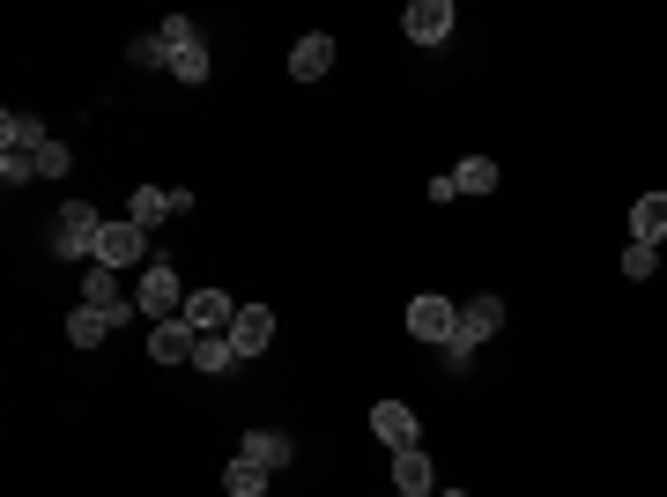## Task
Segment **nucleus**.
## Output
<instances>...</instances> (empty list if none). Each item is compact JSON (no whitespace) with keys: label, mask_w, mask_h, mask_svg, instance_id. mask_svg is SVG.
<instances>
[{"label":"nucleus","mask_w":667,"mask_h":497,"mask_svg":"<svg viewBox=\"0 0 667 497\" xmlns=\"http://www.w3.org/2000/svg\"><path fill=\"white\" fill-rule=\"evenodd\" d=\"M452 327H460V304H445L438 290L408 304V334H416V342H452Z\"/></svg>","instance_id":"3"},{"label":"nucleus","mask_w":667,"mask_h":497,"mask_svg":"<svg viewBox=\"0 0 667 497\" xmlns=\"http://www.w3.org/2000/svg\"><path fill=\"white\" fill-rule=\"evenodd\" d=\"M653 268H660V246H638V238H630V252H623V275H630V282H645Z\"/></svg>","instance_id":"24"},{"label":"nucleus","mask_w":667,"mask_h":497,"mask_svg":"<svg viewBox=\"0 0 667 497\" xmlns=\"http://www.w3.org/2000/svg\"><path fill=\"white\" fill-rule=\"evenodd\" d=\"M194 327L186 320H156V334H148V356H156V364H186V356H194Z\"/></svg>","instance_id":"11"},{"label":"nucleus","mask_w":667,"mask_h":497,"mask_svg":"<svg viewBox=\"0 0 667 497\" xmlns=\"http://www.w3.org/2000/svg\"><path fill=\"white\" fill-rule=\"evenodd\" d=\"M194 364H200L208 379H222L230 364H238V349H230V334H200V342H194Z\"/></svg>","instance_id":"19"},{"label":"nucleus","mask_w":667,"mask_h":497,"mask_svg":"<svg viewBox=\"0 0 667 497\" xmlns=\"http://www.w3.org/2000/svg\"><path fill=\"white\" fill-rule=\"evenodd\" d=\"M504 327V298H475V304H460V327H452V342L460 349H482Z\"/></svg>","instance_id":"5"},{"label":"nucleus","mask_w":667,"mask_h":497,"mask_svg":"<svg viewBox=\"0 0 667 497\" xmlns=\"http://www.w3.org/2000/svg\"><path fill=\"white\" fill-rule=\"evenodd\" d=\"M0 178H8V186H23V178H38V156L8 149V156H0Z\"/></svg>","instance_id":"25"},{"label":"nucleus","mask_w":667,"mask_h":497,"mask_svg":"<svg viewBox=\"0 0 667 497\" xmlns=\"http://www.w3.org/2000/svg\"><path fill=\"white\" fill-rule=\"evenodd\" d=\"M164 216H178V200H171V186H134V200H126V224H164Z\"/></svg>","instance_id":"13"},{"label":"nucleus","mask_w":667,"mask_h":497,"mask_svg":"<svg viewBox=\"0 0 667 497\" xmlns=\"http://www.w3.org/2000/svg\"><path fill=\"white\" fill-rule=\"evenodd\" d=\"M630 238H638V246H660L667 238V194H638V208H630Z\"/></svg>","instance_id":"14"},{"label":"nucleus","mask_w":667,"mask_h":497,"mask_svg":"<svg viewBox=\"0 0 667 497\" xmlns=\"http://www.w3.org/2000/svg\"><path fill=\"white\" fill-rule=\"evenodd\" d=\"M290 453H296V446L282 438V431H246V460H260L268 475H274V468H290Z\"/></svg>","instance_id":"16"},{"label":"nucleus","mask_w":667,"mask_h":497,"mask_svg":"<svg viewBox=\"0 0 667 497\" xmlns=\"http://www.w3.org/2000/svg\"><path fill=\"white\" fill-rule=\"evenodd\" d=\"M126 60H134V68H171V45L148 30V38H134V52H126Z\"/></svg>","instance_id":"23"},{"label":"nucleus","mask_w":667,"mask_h":497,"mask_svg":"<svg viewBox=\"0 0 667 497\" xmlns=\"http://www.w3.org/2000/svg\"><path fill=\"white\" fill-rule=\"evenodd\" d=\"M394 490L400 497H430V453H423V446L394 453Z\"/></svg>","instance_id":"15"},{"label":"nucleus","mask_w":667,"mask_h":497,"mask_svg":"<svg viewBox=\"0 0 667 497\" xmlns=\"http://www.w3.org/2000/svg\"><path fill=\"white\" fill-rule=\"evenodd\" d=\"M0 142H8V149H23V156H38V149H45V120L8 112V120H0Z\"/></svg>","instance_id":"17"},{"label":"nucleus","mask_w":667,"mask_h":497,"mask_svg":"<svg viewBox=\"0 0 667 497\" xmlns=\"http://www.w3.org/2000/svg\"><path fill=\"white\" fill-rule=\"evenodd\" d=\"M148 252V238H142V224H104V238H97V268H134V260H142Z\"/></svg>","instance_id":"6"},{"label":"nucleus","mask_w":667,"mask_h":497,"mask_svg":"<svg viewBox=\"0 0 667 497\" xmlns=\"http://www.w3.org/2000/svg\"><path fill=\"white\" fill-rule=\"evenodd\" d=\"M268 342H274V312H268V304H238V320H230V349H238V364H252Z\"/></svg>","instance_id":"4"},{"label":"nucleus","mask_w":667,"mask_h":497,"mask_svg":"<svg viewBox=\"0 0 667 497\" xmlns=\"http://www.w3.org/2000/svg\"><path fill=\"white\" fill-rule=\"evenodd\" d=\"M326 68H334V38H320V30H312V38H296V45H290V75L296 82H320Z\"/></svg>","instance_id":"12"},{"label":"nucleus","mask_w":667,"mask_h":497,"mask_svg":"<svg viewBox=\"0 0 667 497\" xmlns=\"http://www.w3.org/2000/svg\"><path fill=\"white\" fill-rule=\"evenodd\" d=\"M82 304H90V312H104L112 327L134 320V304L119 298V275H112V268H90V282H82Z\"/></svg>","instance_id":"7"},{"label":"nucleus","mask_w":667,"mask_h":497,"mask_svg":"<svg viewBox=\"0 0 667 497\" xmlns=\"http://www.w3.org/2000/svg\"><path fill=\"white\" fill-rule=\"evenodd\" d=\"M222 490H230V497H268V468H260V460H246V453H238V460H230V468H222Z\"/></svg>","instance_id":"18"},{"label":"nucleus","mask_w":667,"mask_h":497,"mask_svg":"<svg viewBox=\"0 0 667 497\" xmlns=\"http://www.w3.org/2000/svg\"><path fill=\"white\" fill-rule=\"evenodd\" d=\"M438 497H468V490H438Z\"/></svg>","instance_id":"28"},{"label":"nucleus","mask_w":667,"mask_h":497,"mask_svg":"<svg viewBox=\"0 0 667 497\" xmlns=\"http://www.w3.org/2000/svg\"><path fill=\"white\" fill-rule=\"evenodd\" d=\"M104 334H112V320H104V312H90V304H82V312L67 320V342H74V349H97Z\"/></svg>","instance_id":"21"},{"label":"nucleus","mask_w":667,"mask_h":497,"mask_svg":"<svg viewBox=\"0 0 667 497\" xmlns=\"http://www.w3.org/2000/svg\"><path fill=\"white\" fill-rule=\"evenodd\" d=\"M452 186H460V194H497V164L490 156H468V164L452 172Z\"/></svg>","instance_id":"20"},{"label":"nucleus","mask_w":667,"mask_h":497,"mask_svg":"<svg viewBox=\"0 0 667 497\" xmlns=\"http://www.w3.org/2000/svg\"><path fill=\"white\" fill-rule=\"evenodd\" d=\"M178 320L194 327V334H222V327L238 320V304L222 298V290H194V298H186V312H178Z\"/></svg>","instance_id":"9"},{"label":"nucleus","mask_w":667,"mask_h":497,"mask_svg":"<svg viewBox=\"0 0 667 497\" xmlns=\"http://www.w3.org/2000/svg\"><path fill=\"white\" fill-rule=\"evenodd\" d=\"M134 304H142L148 320H171V312H186V290H178V268H171V260H148V268H142V290H134Z\"/></svg>","instance_id":"1"},{"label":"nucleus","mask_w":667,"mask_h":497,"mask_svg":"<svg viewBox=\"0 0 667 497\" xmlns=\"http://www.w3.org/2000/svg\"><path fill=\"white\" fill-rule=\"evenodd\" d=\"M97 238H104L97 208H90V200H67V208H60V252H67V260H82V252L97 260Z\"/></svg>","instance_id":"2"},{"label":"nucleus","mask_w":667,"mask_h":497,"mask_svg":"<svg viewBox=\"0 0 667 497\" xmlns=\"http://www.w3.org/2000/svg\"><path fill=\"white\" fill-rule=\"evenodd\" d=\"M371 431H378V446L408 453L416 446V408H408V401H378V408H371Z\"/></svg>","instance_id":"8"},{"label":"nucleus","mask_w":667,"mask_h":497,"mask_svg":"<svg viewBox=\"0 0 667 497\" xmlns=\"http://www.w3.org/2000/svg\"><path fill=\"white\" fill-rule=\"evenodd\" d=\"M171 75H178V82H194V90L208 82V52H200V38H194V45H178V52H171Z\"/></svg>","instance_id":"22"},{"label":"nucleus","mask_w":667,"mask_h":497,"mask_svg":"<svg viewBox=\"0 0 667 497\" xmlns=\"http://www.w3.org/2000/svg\"><path fill=\"white\" fill-rule=\"evenodd\" d=\"M400 30H408L416 45H438L445 30H452V0H416V8L400 15Z\"/></svg>","instance_id":"10"},{"label":"nucleus","mask_w":667,"mask_h":497,"mask_svg":"<svg viewBox=\"0 0 667 497\" xmlns=\"http://www.w3.org/2000/svg\"><path fill=\"white\" fill-rule=\"evenodd\" d=\"M156 38H164V45H194V23H186V15H164V23H156Z\"/></svg>","instance_id":"27"},{"label":"nucleus","mask_w":667,"mask_h":497,"mask_svg":"<svg viewBox=\"0 0 667 497\" xmlns=\"http://www.w3.org/2000/svg\"><path fill=\"white\" fill-rule=\"evenodd\" d=\"M38 178H67V142H45L38 149Z\"/></svg>","instance_id":"26"}]
</instances>
